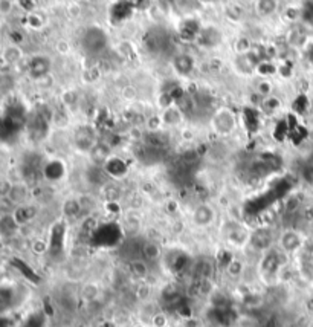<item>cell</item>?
Listing matches in <instances>:
<instances>
[{
	"instance_id": "cell-10",
	"label": "cell",
	"mask_w": 313,
	"mask_h": 327,
	"mask_svg": "<svg viewBox=\"0 0 313 327\" xmlns=\"http://www.w3.org/2000/svg\"><path fill=\"white\" fill-rule=\"evenodd\" d=\"M174 103H176V107L179 109V112L182 115H191L192 112H194V107H196V103H194V98L189 96L188 93L182 92L176 99H174Z\"/></svg>"
},
{
	"instance_id": "cell-31",
	"label": "cell",
	"mask_w": 313,
	"mask_h": 327,
	"mask_svg": "<svg viewBox=\"0 0 313 327\" xmlns=\"http://www.w3.org/2000/svg\"><path fill=\"white\" fill-rule=\"evenodd\" d=\"M257 92L260 93V95H263V96H266L269 92H271V84L268 83V81H263L260 86H258V89H257Z\"/></svg>"
},
{
	"instance_id": "cell-25",
	"label": "cell",
	"mask_w": 313,
	"mask_h": 327,
	"mask_svg": "<svg viewBox=\"0 0 313 327\" xmlns=\"http://www.w3.org/2000/svg\"><path fill=\"white\" fill-rule=\"evenodd\" d=\"M243 119L246 121V127L248 129H257L258 125V113L254 110V109H246L245 110V115H243Z\"/></svg>"
},
{
	"instance_id": "cell-2",
	"label": "cell",
	"mask_w": 313,
	"mask_h": 327,
	"mask_svg": "<svg viewBox=\"0 0 313 327\" xmlns=\"http://www.w3.org/2000/svg\"><path fill=\"white\" fill-rule=\"evenodd\" d=\"M212 125H214V130L217 132L219 135H229L232 133L234 127H235V118H234V113L223 107V109H219L215 112L214 118H212Z\"/></svg>"
},
{
	"instance_id": "cell-8",
	"label": "cell",
	"mask_w": 313,
	"mask_h": 327,
	"mask_svg": "<svg viewBox=\"0 0 313 327\" xmlns=\"http://www.w3.org/2000/svg\"><path fill=\"white\" fill-rule=\"evenodd\" d=\"M251 243H252L254 248H257L260 251L268 249L271 246V243H272V236H271L269 230H264V228L257 230L251 237Z\"/></svg>"
},
{
	"instance_id": "cell-7",
	"label": "cell",
	"mask_w": 313,
	"mask_h": 327,
	"mask_svg": "<svg viewBox=\"0 0 313 327\" xmlns=\"http://www.w3.org/2000/svg\"><path fill=\"white\" fill-rule=\"evenodd\" d=\"M18 223L12 214H3L0 217V236L11 237L18 231Z\"/></svg>"
},
{
	"instance_id": "cell-15",
	"label": "cell",
	"mask_w": 313,
	"mask_h": 327,
	"mask_svg": "<svg viewBox=\"0 0 313 327\" xmlns=\"http://www.w3.org/2000/svg\"><path fill=\"white\" fill-rule=\"evenodd\" d=\"M77 145L80 148H86V150H92L95 147V141H93V132L89 127H84L78 132L77 135Z\"/></svg>"
},
{
	"instance_id": "cell-24",
	"label": "cell",
	"mask_w": 313,
	"mask_h": 327,
	"mask_svg": "<svg viewBox=\"0 0 313 327\" xmlns=\"http://www.w3.org/2000/svg\"><path fill=\"white\" fill-rule=\"evenodd\" d=\"M81 210H83L81 204L78 202V200H75V199H69L67 202L64 204V213H66V216H77Z\"/></svg>"
},
{
	"instance_id": "cell-20",
	"label": "cell",
	"mask_w": 313,
	"mask_h": 327,
	"mask_svg": "<svg viewBox=\"0 0 313 327\" xmlns=\"http://www.w3.org/2000/svg\"><path fill=\"white\" fill-rule=\"evenodd\" d=\"M277 9V0H258L257 2V12L260 15H272Z\"/></svg>"
},
{
	"instance_id": "cell-1",
	"label": "cell",
	"mask_w": 313,
	"mask_h": 327,
	"mask_svg": "<svg viewBox=\"0 0 313 327\" xmlns=\"http://www.w3.org/2000/svg\"><path fill=\"white\" fill-rule=\"evenodd\" d=\"M81 44L87 54L96 55V54L103 52L104 47L107 46V34L98 26L87 28L83 34Z\"/></svg>"
},
{
	"instance_id": "cell-16",
	"label": "cell",
	"mask_w": 313,
	"mask_h": 327,
	"mask_svg": "<svg viewBox=\"0 0 313 327\" xmlns=\"http://www.w3.org/2000/svg\"><path fill=\"white\" fill-rule=\"evenodd\" d=\"M141 254L144 257V260H149V262H153V260H157L159 256H160V249L156 243L153 242H147L144 243L142 248H141Z\"/></svg>"
},
{
	"instance_id": "cell-5",
	"label": "cell",
	"mask_w": 313,
	"mask_h": 327,
	"mask_svg": "<svg viewBox=\"0 0 313 327\" xmlns=\"http://www.w3.org/2000/svg\"><path fill=\"white\" fill-rule=\"evenodd\" d=\"M127 164L121 159V158H115L110 156L107 159V162L104 164V171L106 174L112 176V178H123V176L127 173Z\"/></svg>"
},
{
	"instance_id": "cell-21",
	"label": "cell",
	"mask_w": 313,
	"mask_h": 327,
	"mask_svg": "<svg viewBox=\"0 0 313 327\" xmlns=\"http://www.w3.org/2000/svg\"><path fill=\"white\" fill-rule=\"evenodd\" d=\"M18 327H44V315L40 312H34L23 320Z\"/></svg>"
},
{
	"instance_id": "cell-32",
	"label": "cell",
	"mask_w": 313,
	"mask_h": 327,
	"mask_svg": "<svg viewBox=\"0 0 313 327\" xmlns=\"http://www.w3.org/2000/svg\"><path fill=\"white\" fill-rule=\"evenodd\" d=\"M310 57H312V60H313V47H312V51H310Z\"/></svg>"
},
{
	"instance_id": "cell-26",
	"label": "cell",
	"mask_w": 313,
	"mask_h": 327,
	"mask_svg": "<svg viewBox=\"0 0 313 327\" xmlns=\"http://www.w3.org/2000/svg\"><path fill=\"white\" fill-rule=\"evenodd\" d=\"M130 268H132V272L136 275V277H144V275H147V265L144 260H132L130 263Z\"/></svg>"
},
{
	"instance_id": "cell-6",
	"label": "cell",
	"mask_w": 313,
	"mask_h": 327,
	"mask_svg": "<svg viewBox=\"0 0 313 327\" xmlns=\"http://www.w3.org/2000/svg\"><path fill=\"white\" fill-rule=\"evenodd\" d=\"M28 194H29V190L25 184H12L11 187V191L8 194V200L11 204L20 207V205H25L26 204V199H28Z\"/></svg>"
},
{
	"instance_id": "cell-27",
	"label": "cell",
	"mask_w": 313,
	"mask_h": 327,
	"mask_svg": "<svg viewBox=\"0 0 313 327\" xmlns=\"http://www.w3.org/2000/svg\"><path fill=\"white\" fill-rule=\"evenodd\" d=\"M263 109L266 110V112H275L280 106H281V101L278 98H274V96H269V98H264L263 99V103H261Z\"/></svg>"
},
{
	"instance_id": "cell-28",
	"label": "cell",
	"mask_w": 313,
	"mask_h": 327,
	"mask_svg": "<svg viewBox=\"0 0 313 327\" xmlns=\"http://www.w3.org/2000/svg\"><path fill=\"white\" fill-rule=\"evenodd\" d=\"M11 187H12V184L9 181H5V179L0 181V197H2V199L8 197V194L11 191Z\"/></svg>"
},
{
	"instance_id": "cell-12",
	"label": "cell",
	"mask_w": 313,
	"mask_h": 327,
	"mask_svg": "<svg viewBox=\"0 0 313 327\" xmlns=\"http://www.w3.org/2000/svg\"><path fill=\"white\" fill-rule=\"evenodd\" d=\"M200 26L196 20H185L182 24H180V37L183 40H192L199 37L200 34Z\"/></svg>"
},
{
	"instance_id": "cell-29",
	"label": "cell",
	"mask_w": 313,
	"mask_h": 327,
	"mask_svg": "<svg viewBox=\"0 0 313 327\" xmlns=\"http://www.w3.org/2000/svg\"><path fill=\"white\" fill-rule=\"evenodd\" d=\"M12 11L11 0H0V14H9Z\"/></svg>"
},
{
	"instance_id": "cell-9",
	"label": "cell",
	"mask_w": 313,
	"mask_h": 327,
	"mask_svg": "<svg viewBox=\"0 0 313 327\" xmlns=\"http://www.w3.org/2000/svg\"><path fill=\"white\" fill-rule=\"evenodd\" d=\"M301 237L298 233L292 231V230H289L286 231L283 236H281V246L284 251H287V253H292V251H297L300 246H301Z\"/></svg>"
},
{
	"instance_id": "cell-33",
	"label": "cell",
	"mask_w": 313,
	"mask_h": 327,
	"mask_svg": "<svg viewBox=\"0 0 313 327\" xmlns=\"http://www.w3.org/2000/svg\"><path fill=\"white\" fill-rule=\"evenodd\" d=\"M312 263H313V256H312Z\"/></svg>"
},
{
	"instance_id": "cell-13",
	"label": "cell",
	"mask_w": 313,
	"mask_h": 327,
	"mask_svg": "<svg viewBox=\"0 0 313 327\" xmlns=\"http://www.w3.org/2000/svg\"><path fill=\"white\" fill-rule=\"evenodd\" d=\"M214 211L208 205H200L196 208L194 214H192V220H194L199 226H206L212 222Z\"/></svg>"
},
{
	"instance_id": "cell-3",
	"label": "cell",
	"mask_w": 313,
	"mask_h": 327,
	"mask_svg": "<svg viewBox=\"0 0 313 327\" xmlns=\"http://www.w3.org/2000/svg\"><path fill=\"white\" fill-rule=\"evenodd\" d=\"M52 67V61L49 57L46 55H35L29 60L28 64V73L32 80H41L44 78L47 73L51 72Z\"/></svg>"
},
{
	"instance_id": "cell-22",
	"label": "cell",
	"mask_w": 313,
	"mask_h": 327,
	"mask_svg": "<svg viewBox=\"0 0 313 327\" xmlns=\"http://www.w3.org/2000/svg\"><path fill=\"white\" fill-rule=\"evenodd\" d=\"M2 57H3V61H5V63H8V64H15V63H18V60L21 58V51H20V47H17V46H8L5 51H3Z\"/></svg>"
},
{
	"instance_id": "cell-30",
	"label": "cell",
	"mask_w": 313,
	"mask_h": 327,
	"mask_svg": "<svg viewBox=\"0 0 313 327\" xmlns=\"http://www.w3.org/2000/svg\"><path fill=\"white\" fill-rule=\"evenodd\" d=\"M303 178H304L309 184H313V165H309V167L304 168Z\"/></svg>"
},
{
	"instance_id": "cell-18",
	"label": "cell",
	"mask_w": 313,
	"mask_h": 327,
	"mask_svg": "<svg viewBox=\"0 0 313 327\" xmlns=\"http://www.w3.org/2000/svg\"><path fill=\"white\" fill-rule=\"evenodd\" d=\"M144 44L150 52H157L163 46V38L156 32H150L147 34V37H144Z\"/></svg>"
},
{
	"instance_id": "cell-14",
	"label": "cell",
	"mask_w": 313,
	"mask_h": 327,
	"mask_svg": "<svg viewBox=\"0 0 313 327\" xmlns=\"http://www.w3.org/2000/svg\"><path fill=\"white\" fill-rule=\"evenodd\" d=\"M90 155L96 164L104 165L107 162V159L110 158V148H109V145H106L103 142H96L95 147L90 150Z\"/></svg>"
},
{
	"instance_id": "cell-19",
	"label": "cell",
	"mask_w": 313,
	"mask_h": 327,
	"mask_svg": "<svg viewBox=\"0 0 313 327\" xmlns=\"http://www.w3.org/2000/svg\"><path fill=\"white\" fill-rule=\"evenodd\" d=\"M199 38L202 40L203 44L212 46V44H217L220 41V32L217 29H214V28H206V29L200 31Z\"/></svg>"
},
{
	"instance_id": "cell-11",
	"label": "cell",
	"mask_w": 313,
	"mask_h": 327,
	"mask_svg": "<svg viewBox=\"0 0 313 327\" xmlns=\"http://www.w3.org/2000/svg\"><path fill=\"white\" fill-rule=\"evenodd\" d=\"M35 214H37V210L31 205H26V204L17 207L15 211L12 213V216L15 217L18 225H25V223L31 222L35 217Z\"/></svg>"
},
{
	"instance_id": "cell-23",
	"label": "cell",
	"mask_w": 313,
	"mask_h": 327,
	"mask_svg": "<svg viewBox=\"0 0 313 327\" xmlns=\"http://www.w3.org/2000/svg\"><path fill=\"white\" fill-rule=\"evenodd\" d=\"M63 174V167H61V162L55 161V162H51L46 165V176L51 179H58L61 178Z\"/></svg>"
},
{
	"instance_id": "cell-17",
	"label": "cell",
	"mask_w": 313,
	"mask_h": 327,
	"mask_svg": "<svg viewBox=\"0 0 313 327\" xmlns=\"http://www.w3.org/2000/svg\"><path fill=\"white\" fill-rule=\"evenodd\" d=\"M183 115L179 112L177 107H168L163 110V115H162V122L166 124V125H177L180 124Z\"/></svg>"
},
{
	"instance_id": "cell-4",
	"label": "cell",
	"mask_w": 313,
	"mask_h": 327,
	"mask_svg": "<svg viewBox=\"0 0 313 327\" xmlns=\"http://www.w3.org/2000/svg\"><path fill=\"white\" fill-rule=\"evenodd\" d=\"M173 67L180 77H188L194 70V58L188 54H177L173 58Z\"/></svg>"
}]
</instances>
